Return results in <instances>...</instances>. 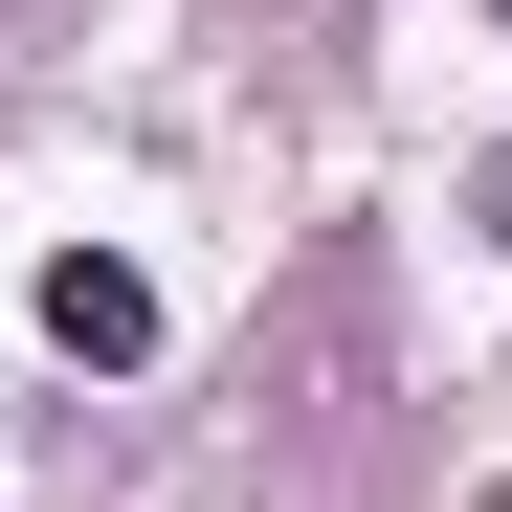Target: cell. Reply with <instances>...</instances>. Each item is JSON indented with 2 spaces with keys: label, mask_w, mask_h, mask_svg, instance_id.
Instances as JSON below:
<instances>
[{
  "label": "cell",
  "mask_w": 512,
  "mask_h": 512,
  "mask_svg": "<svg viewBox=\"0 0 512 512\" xmlns=\"http://www.w3.org/2000/svg\"><path fill=\"white\" fill-rule=\"evenodd\" d=\"M45 357H90V379H134V357H156V290L112 268V245H67V268H45Z\"/></svg>",
  "instance_id": "1"
}]
</instances>
